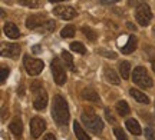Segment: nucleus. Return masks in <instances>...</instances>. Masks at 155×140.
Wrapping results in <instances>:
<instances>
[{
  "label": "nucleus",
  "instance_id": "nucleus-11",
  "mask_svg": "<svg viewBox=\"0 0 155 140\" xmlns=\"http://www.w3.org/2000/svg\"><path fill=\"white\" fill-rule=\"evenodd\" d=\"M20 54V46L19 45H2V56L17 59Z\"/></svg>",
  "mask_w": 155,
  "mask_h": 140
},
{
  "label": "nucleus",
  "instance_id": "nucleus-22",
  "mask_svg": "<svg viewBox=\"0 0 155 140\" xmlns=\"http://www.w3.org/2000/svg\"><path fill=\"white\" fill-rule=\"evenodd\" d=\"M62 59H63V62L66 64V67H69L72 72H75V64H73V57L71 56V53L69 51H62Z\"/></svg>",
  "mask_w": 155,
  "mask_h": 140
},
{
  "label": "nucleus",
  "instance_id": "nucleus-19",
  "mask_svg": "<svg viewBox=\"0 0 155 140\" xmlns=\"http://www.w3.org/2000/svg\"><path fill=\"white\" fill-rule=\"evenodd\" d=\"M73 130H75V135H76V137L79 140H91L89 139V136L85 133V130L82 129V126L78 123V122L73 123Z\"/></svg>",
  "mask_w": 155,
  "mask_h": 140
},
{
  "label": "nucleus",
  "instance_id": "nucleus-5",
  "mask_svg": "<svg viewBox=\"0 0 155 140\" xmlns=\"http://www.w3.org/2000/svg\"><path fill=\"white\" fill-rule=\"evenodd\" d=\"M50 67H52V73H53V79H55L56 84H59V86L65 84V82H66V70H65V66L62 64L59 57H55L52 60Z\"/></svg>",
  "mask_w": 155,
  "mask_h": 140
},
{
  "label": "nucleus",
  "instance_id": "nucleus-23",
  "mask_svg": "<svg viewBox=\"0 0 155 140\" xmlns=\"http://www.w3.org/2000/svg\"><path fill=\"white\" fill-rule=\"evenodd\" d=\"M62 37L63 39H69V37H73L75 36V27H73L72 24H69V26H65V27L62 29Z\"/></svg>",
  "mask_w": 155,
  "mask_h": 140
},
{
  "label": "nucleus",
  "instance_id": "nucleus-6",
  "mask_svg": "<svg viewBox=\"0 0 155 140\" xmlns=\"http://www.w3.org/2000/svg\"><path fill=\"white\" fill-rule=\"evenodd\" d=\"M23 66L26 69L28 74H30V76H38L39 73H42V70H43V67H45V64L42 60L33 59V57H30V56H25V59H23Z\"/></svg>",
  "mask_w": 155,
  "mask_h": 140
},
{
  "label": "nucleus",
  "instance_id": "nucleus-28",
  "mask_svg": "<svg viewBox=\"0 0 155 140\" xmlns=\"http://www.w3.org/2000/svg\"><path fill=\"white\" fill-rule=\"evenodd\" d=\"M114 133H115V136H116V140H128V137L125 136V133H124L122 129H119V127H116V129L114 130Z\"/></svg>",
  "mask_w": 155,
  "mask_h": 140
},
{
  "label": "nucleus",
  "instance_id": "nucleus-26",
  "mask_svg": "<svg viewBox=\"0 0 155 140\" xmlns=\"http://www.w3.org/2000/svg\"><path fill=\"white\" fill-rule=\"evenodd\" d=\"M22 6H26V7H32V9H36L40 6V0H17Z\"/></svg>",
  "mask_w": 155,
  "mask_h": 140
},
{
  "label": "nucleus",
  "instance_id": "nucleus-27",
  "mask_svg": "<svg viewBox=\"0 0 155 140\" xmlns=\"http://www.w3.org/2000/svg\"><path fill=\"white\" fill-rule=\"evenodd\" d=\"M145 53H147V56H148V59H150L151 64H152V69H154V72H155V49H152V47H147Z\"/></svg>",
  "mask_w": 155,
  "mask_h": 140
},
{
  "label": "nucleus",
  "instance_id": "nucleus-29",
  "mask_svg": "<svg viewBox=\"0 0 155 140\" xmlns=\"http://www.w3.org/2000/svg\"><path fill=\"white\" fill-rule=\"evenodd\" d=\"M7 76H9V69L3 66V67L0 69V82H2V83H5L6 79H7Z\"/></svg>",
  "mask_w": 155,
  "mask_h": 140
},
{
  "label": "nucleus",
  "instance_id": "nucleus-24",
  "mask_svg": "<svg viewBox=\"0 0 155 140\" xmlns=\"http://www.w3.org/2000/svg\"><path fill=\"white\" fill-rule=\"evenodd\" d=\"M71 49H72L73 51L79 53V54H85V53H86V49H85V46H83L81 42H73V43H71Z\"/></svg>",
  "mask_w": 155,
  "mask_h": 140
},
{
  "label": "nucleus",
  "instance_id": "nucleus-3",
  "mask_svg": "<svg viewBox=\"0 0 155 140\" xmlns=\"http://www.w3.org/2000/svg\"><path fill=\"white\" fill-rule=\"evenodd\" d=\"M30 90L33 93V106L36 110H43L48 104V93L43 89L40 82H33L30 86Z\"/></svg>",
  "mask_w": 155,
  "mask_h": 140
},
{
  "label": "nucleus",
  "instance_id": "nucleus-8",
  "mask_svg": "<svg viewBox=\"0 0 155 140\" xmlns=\"http://www.w3.org/2000/svg\"><path fill=\"white\" fill-rule=\"evenodd\" d=\"M48 22V19L45 14H32V16L28 17L26 20V26L30 30H39V29L45 26V23Z\"/></svg>",
  "mask_w": 155,
  "mask_h": 140
},
{
  "label": "nucleus",
  "instance_id": "nucleus-33",
  "mask_svg": "<svg viewBox=\"0 0 155 140\" xmlns=\"http://www.w3.org/2000/svg\"><path fill=\"white\" fill-rule=\"evenodd\" d=\"M102 5H114V3H118L119 0H99Z\"/></svg>",
  "mask_w": 155,
  "mask_h": 140
},
{
  "label": "nucleus",
  "instance_id": "nucleus-17",
  "mask_svg": "<svg viewBox=\"0 0 155 140\" xmlns=\"http://www.w3.org/2000/svg\"><path fill=\"white\" fill-rule=\"evenodd\" d=\"M82 97L88 101H94V103H99V96L98 93L92 89H85L82 92Z\"/></svg>",
  "mask_w": 155,
  "mask_h": 140
},
{
  "label": "nucleus",
  "instance_id": "nucleus-18",
  "mask_svg": "<svg viewBox=\"0 0 155 140\" xmlns=\"http://www.w3.org/2000/svg\"><path fill=\"white\" fill-rule=\"evenodd\" d=\"M127 129L135 136H139L141 135V126L137 120H134V119H129L127 122Z\"/></svg>",
  "mask_w": 155,
  "mask_h": 140
},
{
  "label": "nucleus",
  "instance_id": "nucleus-21",
  "mask_svg": "<svg viewBox=\"0 0 155 140\" xmlns=\"http://www.w3.org/2000/svg\"><path fill=\"white\" fill-rule=\"evenodd\" d=\"M119 72H121L122 79L128 80V79H129V73H131V64H129V62L119 63Z\"/></svg>",
  "mask_w": 155,
  "mask_h": 140
},
{
  "label": "nucleus",
  "instance_id": "nucleus-14",
  "mask_svg": "<svg viewBox=\"0 0 155 140\" xmlns=\"http://www.w3.org/2000/svg\"><path fill=\"white\" fill-rule=\"evenodd\" d=\"M137 43H138V39H137L135 36H129V37H128L127 45H124L121 47L122 53H124V54H129V53H132V51L137 49Z\"/></svg>",
  "mask_w": 155,
  "mask_h": 140
},
{
  "label": "nucleus",
  "instance_id": "nucleus-38",
  "mask_svg": "<svg viewBox=\"0 0 155 140\" xmlns=\"http://www.w3.org/2000/svg\"><path fill=\"white\" fill-rule=\"evenodd\" d=\"M154 32H155V29H154Z\"/></svg>",
  "mask_w": 155,
  "mask_h": 140
},
{
  "label": "nucleus",
  "instance_id": "nucleus-20",
  "mask_svg": "<svg viewBox=\"0 0 155 140\" xmlns=\"http://www.w3.org/2000/svg\"><path fill=\"white\" fill-rule=\"evenodd\" d=\"M116 110L121 116H128L129 112H131V109H129V106H128V103L125 100H119L116 103Z\"/></svg>",
  "mask_w": 155,
  "mask_h": 140
},
{
  "label": "nucleus",
  "instance_id": "nucleus-2",
  "mask_svg": "<svg viewBox=\"0 0 155 140\" xmlns=\"http://www.w3.org/2000/svg\"><path fill=\"white\" fill-rule=\"evenodd\" d=\"M82 122L85 124V127L89 132H92L94 135H99L102 129H104V123H102L101 117L96 116L95 113H92V110H88V109H85L82 113Z\"/></svg>",
  "mask_w": 155,
  "mask_h": 140
},
{
  "label": "nucleus",
  "instance_id": "nucleus-13",
  "mask_svg": "<svg viewBox=\"0 0 155 140\" xmlns=\"http://www.w3.org/2000/svg\"><path fill=\"white\" fill-rule=\"evenodd\" d=\"M9 129H10V132L13 133V135L16 136V137H20L23 133V124H22V120L19 117L13 119L12 120V123L9 124Z\"/></svg>",
  "mask_w": 155,
  "mask_h": 140
},
{
  "label": "nucleus",
  "instance_id": "nucleus-31",
  "mask_svg": "<svg viewBox=\"0 0 155 140\" xmlns=\"http://www.w3.org/2000/svg\"><path fill=\"white\" fill-rule=\"evenodd\" d=\"M101 54H105V57H108V59H116V53H114V51H105V50H99Z\"/></svg>",
  "mask_w": 155,
  "mask_h": 140
},
{
  "label": "nucleus",
  "instance_id": "nucleus-12",
  "mask_svg": "<svg viewBox=\"0 0 155 140\" xmlns=\"http://www.w3.org/2000/svg\"><path fill=\"white\" fill-rule=\"evenodd\" d=\"M5 34L7 37H10V39H17L20 36V32H19V29H17V26L15 23L7 22L5 24Z\"/></svg>",
  "mask_w": 155,
  "mask_h": 140
},
{
  "label": "nucleus",
  "instance_id": "nucleus-4",
  "mask_svg": "<svg viewBox=\"0 0 155 140\" xmlns=\"http://www.w3.org/2000/svg\"><path fill=\"white\" fill-rule=\"evenodd\" d=\"M132 80L135 84H138L139 87H144V89H148L152 86V79H151L150 73L147 72V69L139 66L134 70L132 73Z\"/></svg>",
  "mask_w": 155,
  "mask_h": 140
},
{
  "label": "nucleus",
  "instance_id": "nucleus-9",
  "mask_svg": "<svg viewBox=\"0 0 155 140\" xmlns=\"http://www.w3.org/2000/svg\"><path fill=\"white\" fill-rule=\"evenodd\" d=\"M46 129V123H45L43 119L40 117H33L32 122H30V133H32V137L38 139L39 136L42 135Z\"/></svg>",
  "mask_w": 155,
  "mask_h": 140
},
{
  "label": "nucleus",
  "instance_id": "nucleus-10",
  "mask_svg": "<svg viewBox=\"0 0 155 140\" xmlns=\"http://www.w3.org/2000/svg\"><path fill=\"white\" fill-rule=\"evenodd\" d=\"M53 13L58 17L65 19V20H72L73 17L76 16V10L73 7H71V6H58V7H55Z\"/></svg>",
  "mask_w": 155,
  "mask_h": 140
},
{
  "label": "nucleus",
  "instance_id": "nucleus-16",
  "mask_svg": "<svg viewBox=\"0 0 155 140\" xmlns=\"http://www.w3.org/2000/svg\"><path fill=\"white\" fill-rule=\"evenodd\" d=\"M104 74H105V79L106 82H109V83L112 84H119V77H118V74L115 73V70L111 67H105V72H104Z\"/></svg>",
  "mask_w": 155,
  "mask_h": 140
},
{
  "label": "nucleus",
  "instance_id": "nucleus-1",
  "mask_svg": "<svg viewBox=\"0 0 155 140\" xmlns=\"http://www.w3.org/2000/svg\"><path fill=\"white\" fill-rule=\"evenodd\" d=\"M52 117L59 126H66L69 122V107L66 100L62 96L53 97V106H52Z\"/></svg>",
  "mask_w": 155,
  "mask_h": 140
},
{
  "label": "nucleus",
  "instance_id": "nucleus-35",
  "mask_svg": "<svg viewBox=\"0 0 155 140\" xmlns=\"http://www.w3.org/2000/svg\"><path fill=\"white\" fill-rule=\"evenodd\" d=\"M39 50H40V47H39V46H35V47H33V51H35V53H39Z\"/></svg>",
  "mask_w": 155,
  "mask_h": 140
},
{
  "label": "nucleus",
  "instance_id": "nucleus-25",
  "mask_svg": "<svg viewBox=\"0 0 155 140\" xmlns=\"http://www.w3.org/2000/svg\"><path fill=\"white\" fill-rule=\"evenodd\" d=\"M82 32H83V34L86 36V39H88V40H91V42H95V40H96V33H95V30H92L91 27L83 26Z\"/></svg>",
  "mask_w": 155,
  "mask_h": 140
},
{
  "label": "nucleus",
  "instance_id": "nucleus-32",
  "mask_svg": "<svg viewBox=\"0 0 155 140\" xmlns=\"http://www.w3.org/2000/svg\"><path fill=\"white\" fill-rule=\"evenodd\" d=\"M105 114H106V119H108V122H112V123H115V119L112 117L111 110H109V109H105Z\"/></svg>",
  "mask_w": 155,
  "mask_h": 140
},
{
  "label": "nucleus",
  "instance_id": "nucleus-36",
  "mask_svg": "<svg viewBox=\"0 0 155 140\" xmlns=\"http://www.w3.org/2000/svg\"><path fill=\"white\" fill-rule=\"evenodd\" d=\"M52 3H59V2H66V0H49Z\"/></svg>",
  "mask_w": 155,
  "mask_h": 140
},
{
  "label": "nucleus",
  "instance_id": "nucleus-37",
  "mask_svg": "<svg viewBox=\"0 0 155 140\" xmlns=\"http://www.w3.org/2000/svg\"><path fill=\"white\" fill-rule=\"evenodd\" d=\"M128 27L132 29V30H135V26H134V24H131V23H128Z\"/></svg>",
  "mask_w": 155,
  "mask_h": 140
},
{
  "label": "nucleus",
  "instance_id": "nucleus-34",
  "mask_svg": "<svg viewBox=\"0 0 155 140\" xmlns=\"http://www.w3.org/2000/svg\"><path fill=\"white\" fill-rule=\"evenodd\" d=\"M42 140H55V136H53V135H50V133H49V135H46V136H45V137H43Z\"/></svg>",
  "mask_w": 155,
  "mask_h": 140
},
{
  "label": "nucleus",
  "instance_id": "nucleus-15",
  "mask_svg": "<svg viewBox=\"0 0 155 140\" xmlns=\"http://www.w3.org/2000/svg\"><path fill=\"white\" fill-rule=\"evenodd\" d=\"M129 93H131V96H132L137 101H139V103H144V104H148V103H150V97L145 95V93L139 92V90H137V89H134L132 87V89L129 90Z\"/></svg>",
  "mask_w": 155,
  "mask_h": 140
},
{
  "label": "nucleus",
  "instance_id": "nucleus-30",
  "mask_svg": "<svg viewBox=\"0 0 155 140\" xmlns=\"http://www.w3.org/2000/svg\"><path fill=\"white\" fill-rule=\"evenodd\" d=\"M145 137H147V140H155V132L151 127H147L145 129Z\"/></svg>",
  "mask_w": 155,
  "mask_h": 140
},
{
  "label": "nucleus",
  "instance_id": "nucleus-7",
  "mask_svg": "<svg viewBox=\"0 0 155 140\" xmlns=\"http://www.w3.org/2000/svg\"><path fill=\"white\" fill-rule=\"evenodd\" d=\"M135 19L139 23V26H148L152 19V13H151L150 6L147 3H141L135 10Z\"/></svg>",
  "mask_w": 155,
  "mask_h": 140
}]
</instances>
